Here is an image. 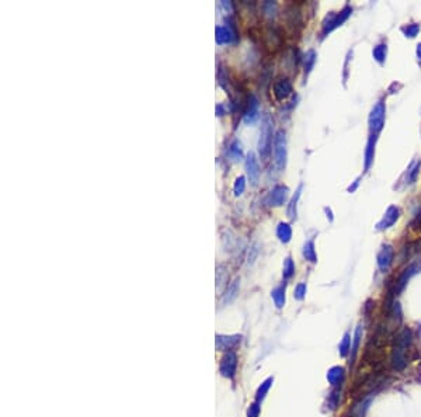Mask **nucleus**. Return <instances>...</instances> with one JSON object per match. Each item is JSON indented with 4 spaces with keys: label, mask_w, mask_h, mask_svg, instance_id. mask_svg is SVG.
<instances>
[{
    "label": "nucleus",
    "mask_w": 421,
    "mask_h": 417,
    "mask_svg": "<svg viewBox=\"0 0 421 417\" xmlns=\"http://www.w3.org/2000/svg\"><path fill=\"white\" fill-rule=\"evenodd\" d=\"M376 261H378V267L384 271V272L389 270V267H390L392 263H393V247L390 245L382 246L381 250H379V253H378Z\"/></svg>",
    "instance_id": "nucleus-11"
},
{
    "label": "nucleus",
    "mask_w": 421,
    "mask_h": 417,
    "mask_svg": "<svg viewBox=\"0 0 421 417\" xmlns=\"http://www.w3.org/2000/svg\"><path fill=\"white\" fill-rule=\"evenodd\" d=\"M344 378V368L343 367H333L327 372V381L331 383V385H337L340 383Z\"/></svg>",
    "instance_id": "nucleus-17"
},
{
    "label": "nucleus",
    "mask_w": 421,
    "mask_h": 417,
    "mask_svg": "<svg viewBox=\"0 0 421 417\" xmlns=\"http://www.w3.org/2000/svg\"><path fill=\"white\" fill-rule=\"evenodd\" d=\"M257 117H258V100L254 96H250L247 111L244 114V121L247 124H252L257 120Z\"/></svg>",
    "instance_id": "nucleus-14"
},
{
    "label": "nucleus",
    "mask_w": 421,
    "mask_h": 417,
    "mask_svg": "<svg viewBox=\"0 0 421 417\" xmlns=\"http://www.w3.org/2000/svg\"><path fill=\"white\" fill-rule=\"evenodd\" d=\"M421 266L420 264H413V266H410L409 269H406V270L402 272V275L399 277V280L396 281V285H395V291H393V294L397 295L400 291H403V288L406 287V284H407V281H409L410 278L417 272V271L420 270Z\"/></svg>",
    "instance_id": "nucleus-12"
},
{
    "label": "nucleus",
    "mask_w": 421,
    "mask_h": 417,
    "mask_svg": "<svg viewBox=\"0 0 421 417\" xmlns=\"http://www.w3.org/2000/svg\"><path fill=\"white\" fill-rule=\"evenodd\" d=\"M303 257L306 258L308 261L311 263H316L317 261V254H316V250H314V242L313 240H308L305 245H303Z\"/></svg>",
    "instance_id": "nucleus-18"
},
{
    "label": "nucleus",
    "mask_w": 421,
    "mask_h": 417,
    "mask_svg": "<svg viewBox=\"0 0 421 417\" xmlns=\"http://www.w3.org/2000/svg\"><path fill=\"white\" fill-rule=\"evenodd\" d=\"M238 288H239V280L233 282L230 287H229V292H226V296H225V302H230L235 296H236V292H238Z\"/></svg>",
    "instance_id": "nucleus-29"
},
{
    "label": "nucleus",
    "mask_w": 421,
    "mask_h": 417,
    "mask_svg": "<svg viewBox=\"0 0 421 417\" xmlns=\"http://www.w3.org/2000/svg\"><path fill=\"white\" fill-rule=\"evenodd\" d=\"M386 118V106L384 101H378L371 110L369 118H368V124H369V131L371 135H378L385 125Z\"/></svg>",
    "instance_id": "nucleus-5"
},
{
    "label": "nucleus",
    "mask_w": 421,
    "mask_h": 417,
    "mask_svg": "<svg viewBox=\"0 0 421 417\" xmlns=\"http://www.w3.org/2000/svg\"><path fill=\"white\" fill-rule=\"evenodd\" d=\"M352 13V7L346 6L341 12L338 13H330L327 14V17L323 21V31H322V37H326L327 34H330L333 30H336L337 27L343 25Z\"/></svg>",
    "instance_id": "nucleus-4"
},
{
    "label": "nucleus",
    "mask_w": 421,
    "mask_h": 417,
    "mask_svg": "<svg viewBox=\"0 0 421 417\" xmlns=\"http://www.w3.org/2000/svg\"><path fill=\"white\" fill-rule=\"evenodd\" d=\"M273 298H274V301H275L278 308L284 307V304H285V287L281 285V287L275 288V290L273 291Z\"/></svg>",
    "instance_id": "nucleus-24"
},
{
    "label": "nucleus",
    "mask_w": 421,
    "mask_h": 417,
    "mask_svg": "<svg viewBox=\"0 0 421 417\" xmlns=\"http://www.w3.org/2000/svg\"><path fill=\"white\" fill-rule=\"evenodd\" d=\"M416 55H417V58L421 61V42H419L417 44V48H416Z\"/></svg>",
    "instance_id": "nucleus-34"
},
{
    "label": "nucleus",
    "mask_w": 421,
    "mask_h": 417,
    "mask_svg": "<svg viewBox=\"0 0 421 417\" xmlns=\"http://www.w3.org/2000/svg\"><path fill=\"white\" fill-rule=\"evenodd\" d=\"M273 120L268 114L263 115L261 120V129H260V138H258V152L261 159H267L271 152V144H273Z\"/></svg>",
    "instance_id": "nucleus-2"
},
{
    "label": "nucleus",
    "mask_w": 421,
    "mask_h": 417,
    "mask_svg": "<svg viewBox=\"0 0 421 417\" xmlns=\"http://www.w3.org/2000/svg\"><path fill=\"white\" fill-rule=\"evenodd\" d=\"M316 58H317V55H316V52H314L313 49H311V51H308V52H306V55H305V59H303L305 74H309L311 72H312L313 66H314V63H316Z\"/></svg>",
    "instance_id": "nucleus-21"
},
{
    "label": "nucleus",
    "mask_w": 421,
    "mask_h": 417,
    "mask_svg": "<svg viewBox=\"0 0 421 417\" xmlns=\"http://www.w3.org/2000/svg\"><path fill=\"white\" fill-rule=\"evenodd\" d=\"M302 188H303V185L299 184L298 190L295 191V194H293L291 202H289L288 209H287V215H288L289 219H295V218H296V208H298V201H299V198H301Z\"/></svg>",
    "instance_id": "nucleus-16"
},
{
    "label": "nucleus",
    "mask_w": 421,
    "mask_h": 417,
    "mask_svg": "<svg viewBox=\"0 0 421 417\" xmlns=\"http://www.w3.org/2000/svg\"><path fill=\"white\" fill-rule=\"evenodd\" d=\"M246 173H247V179L252 183V185H257L260 181V166H258V160L256 158V155L250 152L246 158Z\"/></svg>",
    "instance_id": "nucleus-8"
},
{
    "label": "nucleus",
    "mask_w": 421,
    "mask_h": 417,
    "mask_svg": "<svg viewBox=\"0 0 421 417\" xmlns=\"http://www.w3.org/2000/svg\"><path fill=\"white\" fill-rule=\"evenodd\" d=\"M386 54H387V47H386V44H379V45H376L372 51L373 59L378 62L379 65H384V63H385Z\"/></svg>",
    "instance_id": "nucleus-19"
},
{
    "label": "nucleus",
    "mask_w": 421,
    "mask_h": 417,
    "mask_svg": "<svg viewBox=\"0 0 421 417\" xmlns=\"http://www.w3.org/2000/svg\"><path fill=\"white\" fill-rule=\"evenodd\" d=\"M264 12L267 16L273 17L275 12H277V4L274 1H265L264 3Z\"/></svg>",
    "instance_id": "nucleus-30"
},
{
    "label": "nucleus",
    "mask_w": 421,
    "mask_h": 417,
    "mask_svg": "<svg viewBox=\"0 0 421 417\" xmlns=\"http://www.w3.org/2000/svg\"><path fill=\"white\" fill-rule=\"evenodd\" d=\"M273 150H274V160L279 170H284L287 166L288 160V147H287V135L284 131H278L274 136L273 142Z\"/></svg>",
    "instance_id": "nucleus-3"
},
{
    "label": "nucleus",
    "mask_w": 421,
    "mask_h": 417,
    "mask_svg": "<svg viewBox=\"0 0 421 417\" xmlns=\"http://www.w3.org/2000/svg\"><path fill=\"white\" fill-rule=\"evenodd\" d=\"M358 184H360V179H357V180L354 181V184L349 185V187H348V193H354V191L357 190V187H358Z\"/></svg>",
    "instance_id": "nucleus-32"
},
{
    "label": "nucleus",
    "mask_w": 421,
    "mask_h": 417,
    "mask_svg": "<svg viewBox=\"0 0 421 417\" xmlns=\"http://www.w3.org/2000/svg\"><path fill=\"white\" fill-rule=\"evenodd\" d=\"M293 272H295V264H293V260L291 257H287L285 258V261H284V278L285 280H288V278H291L292 275H293Z\"/></svg>",
    "instance_id": "nucleus-28"
},
{
    "label": "nucleus",
    "mask_w": 421,
    "mask_h": 417,
    "mask_svg": "<svg viewBox=\"0 0 421 417\" xmlns=\"http://www.w3.org/2000/svg\"><path fill=\"white\" fill-rule=\"evenodd\" d=\"M411 343V331L410 329H403L397 334L396 343L392 348V367L396 371H402L407 365V347Z\"/></svg>",
    "instance_id": "nucleus-1"
},
{
    "label": "nucleus",
    "mask_w": 421,
    "mask_h": 417,
    "mask_svg": "<svg viewBox=\"0 0 421 417\" xmlns=\"http://www.w3.org/2000/svg\"><path fill=\"white\" fill-rule=\"evenodd\" d=\"M277 236L279 242L282 243H289L292 239V228L287 222H279L277 226Z\"/></svg>",
    "instance_id": "nucleus-15"
},
{
    "label": "nucleus",
    "mask_w": 421,
    "mask_h": 417,
    "mask_svg": "<svg viewBox=\"0 0 421 417\" xmlns=\"http://www.w3.org/2000/svg\"><path fill=\"white\" fill-rule=\"evenodd\" d=\"M420 166H421V160H417L414 163H411V166L407 170V183L409 184H413L416 180H417V176L420 173Z\"/></svg>",
    "instance_id": "nucleus-23"
},
{
    "label": "nucleus",
    "mask_w": 421,
    "mask_h": 417,
    "mask_svg": "<svg viewBox=\"0 0 421 417\" xmlns=\"http://www.w3.org/2000/svg\"><path fill=\"white\" fill-rule=\"evenodd\" d=\"M217 114L219 115V117L225 115V109H223V106H222V104H218L217 106Z\"/></svg>",
    "instance_id": "nucleus-33"
},
{
    "label": "nucleus",
    "mask_w": 421,
    "mask_h": 417,
    "mask_svg": "<svg viewBox=\"0 0 421 417\" xmlns=\"http://www.w3.org/2000/svg\"><path fill=\"white\" fill-rule=\"evenodd\" d=\"M288 194L289 188L287 185H275V187L270 191V194H268L267 204H268L270 207H281V205L285 204V201H287V198H288Z\"/></svg>",
    "instance_id": "nucleus-6"
},
{
    "label": "nucleus",
    "mask_w": 421,
    "mask_h": 417,
    "mask_svg": "<svg viewBox=\"0 0 421 417\" xmlns=\"http://www.w3.org/2000/svg\"><path fill=\"white\" fill-rule=\"evenodd\" d=\"M292 83L289 82L287 77H279L274 82V86H273V91H274V96L277 100L282 101L287 97H289L292 94Z\"/></svg>",
    "instance_id": "nucleus-10"
},
{
    "label": "nucleus",
    "mask_w": 421,
    "mask_h": 417,
    "mask_svg": "<svg viewBox=\"0 0 421 417\" xmlns=\"http://www.w3.org/2000/svg\"><path fill=\"white\" fill-rule=\"evenodd\" d=\"M305 294H306V285L305 284H299V285H296V288H295V298L296 299H303V296H305Z\"/></svg>",
    "instance_id": "nucleus-31"
},
{
    "label": "nucleus",
    "mask_w": 421,
    "mask_h": 417,
    "mask_svg": "<svg viewBox=\"0 0 421 417\" xmlns=\"http://www.w3.org/2000/svg\"><path fill=\"white\" fill-rule=\"evenodd\" d=\"M246 190V177L244 176H239L236 180H235V184H233V193L236 197H240Z\"/></svg>",
    "instance_id": "nucleus-26"
},
{
    "label": "nucleus",
    "mask_w": 421,
    "mask_h": 417,
    "mask_svg": "<svg viewBox=\"0 0 421 417\" xmlns=\"http://www.w3.org/2000/svg\"><path fill=\"white\" fill-rule=\"evenodd\" d=\"M361 339H362V326H358L357 330H355V336H354V343H352V347H351V360H355V357H357V354H358Z\"/></svg>",
    "instance_id": "nucleus-22"
},
{
    "label": "nucleus",
    "mask_w": 421,
    "mask_h": 417,
    "mask_svg": "<svg viewBox=\"0 0 421 417\" xmlns=\"http://www.w3.org/2000/svg\"><path fill=\"white\" fill-rule=\"evenodd\" d=\"M402 33L407 38H414L419 33H420V24L417 23H411V24L403 25L402 27Z\"/></svg>",
    "instance_id": "nucleus-25"
},
{
    "label": "nucleus",
    "mask_w": 421,
    "mask_h": 417,
    "mask_svg": "<svg viewBox=\"0 0 421 417\" xmlns=\"http://www.w3.org/2000/svg\"><path fill=\"white\" fill-rule=\"evenodd\" d=\"M215 34H217V37H215L217 44H219V45L232 44L236 39V33H235V28L232 24L218 25L215 28Z\"/></svg>",
    "instance_id": "nucleus-9"
},
{
    "label": "nucleus",
    "mask_w": 421,
    "mask_h": 417,
    "mask_svg": "<svg viewBox=\"0 0 421 417\" xmlns=\"http://www.w3.org/2000/svg\"><path fill=\"white\" fill-rule=\"evenodd\" d=\"M376 141H378V135H371L368 145L365 149V163H364V169L365 172H368L371 169L373 163V158H375V146H376Z\"/></svg>",
    "instance_id": "nucleus-13"
},
{
    "label": "nucleus",
    "mask_w": 421,
    "mask_h": 417,
    "mask_svg": "<svg viewBox=\"0 0 421 417\" xmlns=\"http://www.w3.org/2000/svg\"><path fill=\"white\" fill-rule=\"evenodd\" d=\"M399 218H400V209L397 208L396 205H390L386 209L382 219L376 223V231H386V229L392 228L399 221Z\"/></svg>",
    "instance_id": "nucleus-7"
},
{
    "label": "nucleus",
    "mask_w": 421,
    "mask_h": 417,
    "mask_svg": "<svg viewBox=\"0 0 421 417\" xmlns=\"http://www.w3.org/2000/svg\"><path fill=\"white\" fill-rule=\"evenodd\" d=\"M351 351V339H349V333H346L343 337V342L340 343V356L346 357Z\"/></svg>",
    "instance_id": "nucleus-27"
},
{
    "label": "nucleus",
    "mask_w": 421,
    "mask_h": 417,
    "mask_svg": "<svg viewBox=\"0 0 421 417\" xmlns=\"http://www.w3.org/2000/svg\"><path fill=\"white\" fill-rule=\"evenodd\" d=\"M228 155L232 160H239L243 158V149H241V145L239 141H233V142L229 145Z\"/></svg>",
    "instance_id": "nucleus-20"
}]
</instances>
